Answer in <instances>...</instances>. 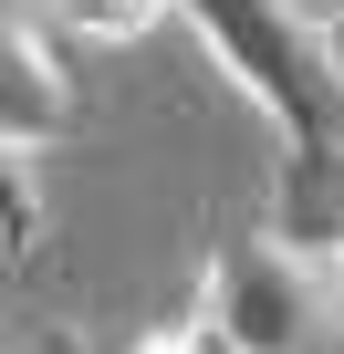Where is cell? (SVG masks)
Instances as JSON below:
<instances>
[{
	"mask_svg": "<svg viewBox=\"0 0 344 354\" xmlns=\"http://www.w3.org/2000/svg\"><path fill=\"white\" fill-rule=\"evenodd\" d=\"M199 21L209 63L282 125V146H313L323 136V94H334V63H323V32H302L282 0H178Z\"/></svg>",
	"mask_w": 344,
	"mask_h": 354,
	"instance_id": "1",
	"label": "cell"
},
{
	"mask_svg": "<svg viewBox=\"0 0 344 354\" xmlns=\"http://www.w3.org/2000/svg\"><path fill=\"white\" fill-rule=\"evenodd\" d=\"M271 240L302 261H344V146H282V188H271Z\"/></svg>",
	"mask_w": 344,
	"mask_h": 354,
	"instance_id": "3",
	"label": "cell"
},
{
	"mask_svg": "<svg viewBox=\"0 0 344 354\" xmlns=\"http://www.w3.org/2000/svg\"><path fill=\"white\" fill-rule=\"evenodd\" d=\"M209 313L230 323L240 354H302L313 333V261L282 250V240H251L209 271Z\"/></svg>",
	"mask_w": 344,
	"mask_h": 354,
	"instance_id": "2",
	"label": "cell"
},
{
	"mask_svg": "<svg viewBox=\"0 0 344 354\" xmlns=\"http://www.w3.org/2000/svg\"><path fill=\"white\" fill-rule=\"evenodd\" d=\"M146 354H240V344H230V323H219V313L199 302V323H167V333H156Z\"/></svg>",
	"mask_w": 344,
	"mask_h": 354,
	"instance_id": "7",
	"label": "cell"
},
{
	"mask_svg": "<svg viewBox=\"0 0 344 354\" xmlns=\"http://www.w3.org/2000/svg\"><path fill=\"white\" fill-rule=\"evenodd\" d=\"M323 63H334V84H344V11L323 21Z\"/></svg>",
	"mask_w": 344,
	"mask_h": 354,
	"instance_id": "8",
	"label": "cell"
},
{
	"mask_svg": "<svg viewBox=\"0 0 344 354\" xmlns=\"http://www.w3.org/2000/svg\"><path fill=\"white\" fill-rule=\"evenodd\" d=\"M0 209H11V240H0V250H11V271L42 250V198H32V146H11V167H0Z\"/></svg>",
	"mask_w": 344,
	"mask_h": 354,
	"instance_id": "6",
	"label": "cell"
},
{
	"mask_svg": "<svg viewBox=\"0 0 344 354\" xmlns=\"http://www.w3.org/2000/svg\"><path fill=\"white\" fill-rule=\"evenodd\" d=\"M0 125H11V146H53L73 125V84H63V63L42 53L32 21L0 32Z\"/></svg>",
	"mask_w": 344,
	"mask_h": 354,
	"instance_id": "4",
	"label": "cell"
},
{
	"mask_svg": "<svg viewBox=\"0 0 344 354\" xmlns=\"http://www.w3.org/2000/svg\"><path fill=\"white\" fill-rule=\"evenodd\" d=\"M178 0H53V21L73 32V42H94V53H125V42H146Z\"/></svg>",
	"mask_w": 344,
	"mask_h": 354,
	"instance_id": "5",
	"label": "cell"
}]
</instances>
